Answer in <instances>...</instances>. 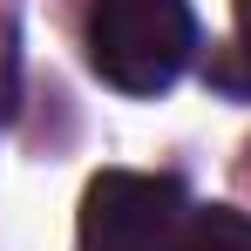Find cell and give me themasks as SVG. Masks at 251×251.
Segmentation results:
<instances>
[{
  "label": "cell",
  "instance_id": "6da1fadb",
  "mask_svg": "<svg viewBox=\"0 0 251 251\" xmlns=\"http://www.w3.org/2000/svg\"><path fill=\"white\" fill-rule=\"evenodd\" d=\"M197 21L183 0H95L88 7V61L123 95H156L183 75Z\"/></svg>",
  "mask_w": 251,
  "mask_h": 251
},
{
  "label": "cell",
  "instance_id": "7a4b0ae2",
  "mask_svg": "<svg viewBox=\"0 0 251 251\" xmlns=\"http://www.w3.org/2000/svg\"><path fill=\"white\" fill-rule=\"evenodd\" d=\"M183 217L190 210L176 176L102 170L82 190V251H170Z\"/></svg>",
  "mask_w": 251,
  "mask_h": 251
},
{
  "label": "cell",
  "instance_id": "3957f363",
  "mask_svg": "<svg viewBox=\"0 0 251 251\" xmlns=\"http://www.w3.org/2000/svg\"><path fill=\"white\" fill-rule=\"evenodd\" d=\"M170 251H251V217L231 204H204L176 224Z\"/></svg>",
  "mask_w": 251,
  "mask_h": 251
},
{
  "label": "cell",
  "instance_id": "277c9868",
  "mask_svg": "<svg viewBox=\"0 0 251 251\" xmlns=\"http://www.w3.org/2000/svg\"><path fill=\"white\" fill-rule=\"evenodd\" d=\"M14 68H21V54H14V21H0V123L14 116Z\"/></svg>",
  "mask_w": 251,
  "mask_h": 251
},
{
  "label": "cell",
  "instance_id": "5b68a950",
  "mask_svg": "<svg viewBox=\"0 0 251 251\" xmlns=\"http://www.w3.org/2000/svg\"><path fill=\"white\" fill-rule=\"evenodd\" d=\"M238 7V41H245V54H251V0H231Z\"/></svg>",
  "mask_w": 251,
  "mask_h": 251
}]
</instances>
